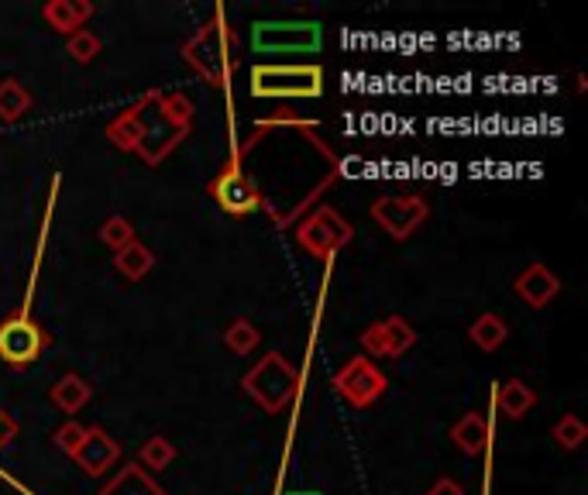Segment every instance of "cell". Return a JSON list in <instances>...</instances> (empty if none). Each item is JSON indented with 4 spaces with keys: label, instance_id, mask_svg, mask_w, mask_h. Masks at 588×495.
<instances>
[{
    "label": "cell",
    "instance_id": "obj_1",
    "mask_svg": "<svg viewBox=\"0 0 588 495\" xmlns=\"http://www.w3.org/2000/svg\"><path fill=\"white\" fill-rule=\"evenodd\" d=\"M190 131H193L190 125L173 117L166 93L149 90L107 125V141L121 152H134L149 169H155V165L166 162L190 138Z\"/></svg>",
    "mask_w": 588,
    "mask_h": 495
},
{
    "label": "cell",
    "instance_id": "obj_2",
    "mask_svg": "<svg viewBox=\"0 0 588 495\" xmlns=\"http://www.w3.org/2000/svg\"><path fill=\"white\" fill-rule=\"evenodd\" d=\"M234 32L224 25V11L217 8L210 21L183 42V59L207 86H227L234 76Z\"/></svg>",
    "mask_w": 588,
    "mask_h": 495
},
{
    "label": "cell",
    "instance_id": "obj_3",
    "mask_svg": "<svg viewBox=\"0 0 588 495\" xmlns=\"http://www.w3.org/2000/svg\"><path fill=\"white\" fill-rule=\"evenodd\" d=\"M242 389H245V396L262 413L279 416V413L290 410V403L299 392V372H296V365L286 355L269 351V355H262L245 372Z\"/></svg>",
    "mask_w": 588,
    "mask_h": 495
},
{
    "label": "cell",
    "instance_id": "obj_4",
    "mask_svg": "<svg viewBox=\"0 0 588 495\" xmlns=\"http://www.w3.org/2000/svg\"><path fill=\"white\" fill-rule=\"evenodd\" d=\"M251 97L314 101L324 93V69L314 62H258L251 66Z\"/></svg>",
    "mask_w": 588,
    "mask_h": 495
},
{
    "label": "cell",
    "instance_id": "obj_5",
    "mask_svg": "<svg viewBox=\"0 0 588 495\" xmlns=\"http://www.w3.org/2000/svg\"><path fill=\"white\" fill-rule=\"evenodd\" d=\"M248 45L255 56H307L324 45V28L320 21H255Z\"/></svg>",
    "mask_w": 588,
    "mask_h": 495
},
{
    "label": "cell",
    "instance_id": "obj_6",
    "mask_svg": "<svg viewBox=\"0 0 588 495\" xmlns=\"http://www.w3.org/2000/svg\"><path fill=\"white\" fill-rule=\"evenodd\" d=\"M207 193L227 217H248L266 210V197L258 190V182L245 173V158L238 152H231L224 169L207 182Z\"/></svg>",
    "mask_w": 588,
    "mask_h": 495
},
{
    "label": "cell",
    "instance_id": "obj_7",
    "mask_svg": "<svg viewBox=\"0 0 588 495\" xmlns=\"http://www.w3.org/2000/svg\"><path fill=\"white\" fill-rule=\"evenodd\" d=\"M52 347V334L38 320H32L28 303L8 320H0V362L11 368L35 365Z\"/></svg>",
    "mask_w": 588,
    "mask_h": 495
},
{
    "label": "cell",
    "instance_id": "obj_8",
    "mask_svg": "<svg viewBox=\"0 0 588 495\" xmlns=\"http://www.w3.org/2000/svg\"><path fill=\"white\" fill-rule=\"evenodd\" d=\"M351 238H355V227H351V221L334 207H317L314 214H307L296 227L299 248L314 255L317 262H331Z\"/></svg>",
    "mask_w": 588,
    "mask_h": 495
},
{
    "label": "cell",
    "instance_id": "obj_9",
    "mask_svg": "<svg viewBox=\"0 0 588 495\" xmlns=\"http://www.w3.org/2000/svg\"><path fill=\"white\" fill-rule=\"evenodd\" d=\"M386 389H389V382H386L383 368L375 362H368V358H348L334 372V392L355 410L375 406L386 396Z\"/></svg>",
    "mask_w": 588,
    "mask_h": 495
},
{
    "label": "cell",
    "instance_id": "obj_10",
    "mask_svg": "<svg viewBox=\"0 0 588 495\" xmlns=\"http://www.w3.org/2000/svg\"><path fill=\"white\" fill-rule=\"evenodd\" d=\"M431 217V207L423 197L416 193H407V197H379L372 203V221L379 224L389 238L396 241H407L413 234L427 224Z\"/></svg>",
    "mask_w": 588,
    "mask_h": 495
},
{
    "label": "cell",
    "instance_id": "obj_11",
    "mask_svg": "<svg viewBox=\"0 0 588 495\" xmlns=\"http://www.w3.org/2000/svg\"><path fill=\"white\" fill-rule=\"evenodd\" d=\"M358 344H362V351H365L368 362H372V358H389V362H396V358H403L407 351L416 344V330H413V323H410L407 317L392 314V317H386V320L368 323L362 334H358Z\"/></svg>",
    "mask_w": 588,
    "mask_h": 495
},
{
    "label": "cell",
    "instance_id": "obj_12",
    "mask_svg": "<svg viewBox=\"0 0 588 495\" xmlns=\"http://www.w3.org/2000/svg\"><path fill=\"white\" fill-rule=\"evenodd\" d=\"M73 461L80 464L83 475L101 479L117 461H121V440H114L104 427H86V440L80 444Z\"/></svg>",
    "mask_w": 588,
    "mask_h": 495
},
{
    "label": "cell",
    "instance_id": "obj_13",
    "mask_svg": "<svg viewBox=\"0 0 588 495\" xmlns=\"http://www.w3.org/2000/svg\"><path fill=\"white\" fill-rule=\"evenodd\" d=\"M513 290L527 306H533V310H544V306L561 293V279L544 262H533V266H527L520 275H516Z\"/></svg>",
    "mask_w": 588,
    "mask_h": 495
},
{
    "label": "cell",
    "instance_id": "obj_14",
    "mask_svg": "<svg viewBox=\"0 0 588 495\" xmlns=\"http://www.w3.org/2000/svg\"><path fill=\"white\" fill-rule=\"evenodd\" d=\"M42 17L52 32L69 38L93 17V4L90 0H49V4L42 8Z\"/></svg>",
    "mask_w": 588,
    "mask_h": 495
},
{
    "label": "cell",
    "instance_id": "obj_15",
    "mask_svg": "<svg viewBox=\"0 0 588 495\" xmlns=\"http://www.w3.org/2000/svg\"><path fill=\"white\" fill-rule=\"evenodd\" d=\"M451 440L458 444V451L468 458H479L489 451V440H492V423L482 413H464L455 427H451Z\"/></svg>",
    "mask_w": 588,
    "mask_h": 495
},
{
    "label": "cell",
    "instance_id": "obj_16",
    "mask_svg": "<svg viewBox=\"0 0 588 495\" xmlns=\"http://www.w3.org/2000/svg\"><path fill=\"white\" fill-rule=\"evenodd\" d=\"M101 495H166V488H162L138 461H128V464H121V471H117V475L101 488Z\"/></svg>",
    "mask_w": 588,
    "mask_h": 495
},
{
    "label": "cell",
    "instance_id": "obj_17",
    "mask_svg": "<svg viewBox=\"0 0 588 495\" xmlns=\"http://www.w3.org/2000/svg\"><path fill=\"white\" fill-rule=\"evenodd\" d=\"M492 403H496V410H499L503 416L524 420V416L537 406V392H533L524 379H506V382H496Z\"/></svg>",
    "mask_w": 588,
    "mask_h": 495
},
{
    "label": "cell",
    "instance_id": "obj_18",
    "mask_svg": "<svg viewBox=\"0 0 588 495\" xmlns=\"http://www.w3.org/2000/svg\"><path fill=\"white\" fill-rule=\"evenodd\" d=\"M49 399H52V406L59 410V413H80L90 399H93V386L83 379V375H77V372H66L62 379L49 389Z\"/></svg>",
    "mask_w": 588,
    "mask_h": 495
},
{
    "label": "cell",
    "instance_id": "obj_19",
    "mask_svg": "<svg viewBox=\"0 0 588 495\" xmlns=\"http://www.w3.org/2000/svg\"><path fill=\"white\" fill-rule=\"evenodd\" d=\"M155 269V255L149 245H141L138 238L131 245H125L121 251H114V272L128 279V282H141Z\"/></svg>",
    "mask_w": 588,
    "mask_h": 495
},
{
    "label": "cell",
    "instance_id": "obj_20",
    "mask_svg": "<svg viewBox=\"0 0 588 495\" xmlns=\"http://www.w3.org/2000/svg\"><path fill=\"white\" fill-rule=\"evenodd\" d=\"M32 110V93H28V86L21 83V80H14V76H8V80H0V121L4 125H14V121H21Z\"/></svg>",
    "mask_w": 588,
    "mask_h": 495
},
{
    "label": "cell",
    "instance_id": "obj_21",
    "mask_svg": "<svg viewBox=\"0 0 588 495\" xmlns=\"http://www.w3.org/2000/svg\"><path fill=\"white\" fill-rule=\"evenodd\" d=\"M509 338V327L503 317L496 314H482L472 327H468V341H472L479 351H499Z\"/></svg>",
    "mask_w": 588,
    "mask_h": 495
},
{
    "label": "cell",
    "instance_id": "obj_22",
    "mask_svg": "<svg viewBox=\"0 0 588 495\" xmlns=\"http://www.w3.org/2000/svg\"><path fill=\"white\" fill-rule=\"evenodd\" d=\"M176 461V444L169 440V437H162V434H155V437H149L145 444L138 447V464L149 471H166L169 464Z\"/></svg>",
    "mask_w": 588,
    "mask_h": 495
},
{
    "label": "cell",
    "instance_id": "obj_23",
    "mask_svg": "<svg viewBox=\"0 0 588 495\" xmlns=\"http://www.w3.org/2000/svg\"><path fill=\"white\" fill-rule=\"evenodd\" d=\"M262 344V330H258L248 317H238L224 327V347L234 355H251V351Z\"/></svg>",
    "mask_w": 588,
    "mask_h": 495
},
{
    "label": "cell",
    "instance_id": "obj_24",
    "mask_svg": "<svg viewBox=\"0 0 588 495\" xmlns=\"http://www.w3.org/2000/svg\"><path fill=\"white\" fill-rule=\"evenodd\" d=\"M554 444L561 447V451H578V447L588 440V427H585V420L581 416H575V413H568V416H561L557 423H554Z\"/></svg>",
    "mask_w": 588,
    "mask_h": 495
},
{
    "label": "cell",
    "instance_id": "obj_25",
    "mask_svg": "<svg viewBox=\"0 0 588 495\" xmlns=\"http://www.w3.org/2000/svg\"><path fill=\"white\" fill-rule=\"evenodd\" d=\"M101 241H104L110 251H121L125 245L134 241V224H131L128 217H121V214L107 217V221L101 224Z\"/></svg>",
    "mask_w": 588,
    "mask_h": 495
},
{
    "label": "cell",
    "instance_id": "obj_26",
    "mask_svg": "<svg viewBox=\"0 0 588 495\" xmlns=\"http://www.w3.org/2000/svg\"><path fill=\"white\" fill-rule=\"evenodd\" d=\"M66 49H69V56H73L80 66H90L93 59L101 56V49H104V45H101V38L93 35V32L80 28V32H73V35L66 38Z\"/></svg>",
    "mask_w": 588,
    "mask_h": 495
},
{
    "label": "cell",
    "instance_id": "obj_27",
    "mask_svg": "<svg viewBox=\"0 0 588 495\" xmlns=\"http://www.w3.org/2000/svg\"><path fill=\"white\" fill-rule=\"evenodd\" d=\"M86 440V427L83 423H77V420H69V423H62V427L52 434V444L59 447V451L66 455V458H73L77 451H80V444Z\"/></svg>",
    "mask_w": 588,
    "mask_h": 495
},
{
    "label": "cell",
    "instance_id": "obj_28",
    "mask_svg": "<svg viewBox=\"0 0 588 495\" xmlns=\"http://www.w3.org/2000/svg\"><path fill=\"white\" fill-rule=\"evenodd\" d=\"M14 437H17V420L4 406H0V451H4Z\"/></svg>",
    "mask_w": 588,
    "mask_h": 495
},
{
    "label": "cell",
    "instance_id": "obj_29",
    "mask_svg": "<svg viewBox=\"0 0 588 495\" xmlns=\"http://www.w3.org/2000/svg\"><path fill=\"white\" fill-rule=\"evenodd\" d=\"M427 495H464V488H461V482H455V479H437L431 488H427Z\"/></svg>",
    "mask_w": 588,
    "mask_h": 495
},
{
    "label": "cell",
    "instance_id": "obj_30",
    "mask_svg": "<svg viewBox=\"0 0 588 495\" xmlns=\"http://www.w3.org/2000/svg\"><path fill=\"white\" fill-rule=\"evenodd\" d=\"M293 495H317V492H293Z\"/></svg>",
    "mask_w": 588,
    "mask_h": 495
}]
</instances>
